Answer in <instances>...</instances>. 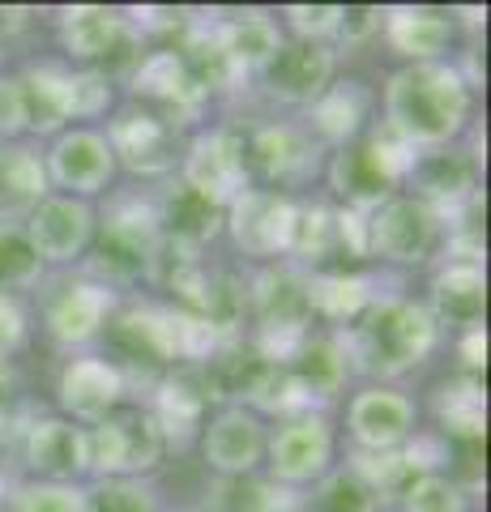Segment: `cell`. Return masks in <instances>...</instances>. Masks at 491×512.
<instances>
[{
    "instance_id": "6da1fadb",
    "label": "cell",
    "mask_w": 491,
    "mask_h": 512,
    "mask_svg": "<svg viewBox=\"0 0 491 512\" xmlns=\"http://www.w3.org/2000/svg\"><path fill=\"white\" fill-rule=\"evenodd\" d=\"M479 77L462 56L432 64H393L376 86L380 128H389L410 150L457 146L479 133Z\"/></svg>"
},
{
    "instance_id": "7a4b0ae2",
    "label": "cell",
    "mask_w": 491,
    "mask_h": 512,
    "mask_svg": "<svg viewBox=\"0 0 491 512\" xmlns=\"http://www.w3.org/2000/svg\"><path fill=\"white\" fill-rule=\"evenodd\" d=\"M445 342V329L410 291H385L351 329H342V350L355 384H406L436 359Z\"/></svg>"
},
{
    "instance_id": "3957f363",
    "label": "cell",
    "mask_w": 491,
    "mask_h": 512,
    "mask_svg": "<svg viewBox=\"0 0 491 512\" xmlns=\"http://www.w3.org/2000/svg\"><path fill=\"white\" fill-rule=\"evenodd\" d=\"M129 299L103 278L86 274V269H69V274H47L43 286L30 295V316H35V333H43L60 355H86V350L103 346V333Z\"/></svg>"
},
{
    "instance_id": "277c9868",
    "label": "cell",
    "mask_w": 491,
    "mask_h": 512,
    "mask_svg": "<svg viewBox=\"0 0 491 512\" xmlns=\"http://www.w3.org/2000/svg\"><path fill=\"white\" fill-rule=\"evenodd\" d=\"M363 231H368V265L385 269L393 278L432 269L449 239L445 218L419 197H410L406 188L389 192L385 201L363 210Z\"/></svg>"
},
{
    "instance_id": "5b68a950",
    "label": "cell",
    "mask_w": 491,
    "mask_h": 512,
    "mask_svg": "<svg viewBox=\"0 0 491 512\" xmlns=\"http://www.w3.org/2000/svg\"><path fill=\"white\" fill-rule=\"evenodd\" d=\"M338 461H342V431H338L334 410L312 406V410H299V414L269 423L261 474L274 487L304 495L329 470H338Z\"/></svg>"
},
{
    "instance_id": "8992f818",
    "label": "cell",
    "mask_w": 491,
    "mask_h": 512,
    "mask_svg": "<svg viewBox=\"0 0 491 512\" xmlns=\"http://www.w3.org/2000/svg\"><path fill=\"white\" fill-rule=\"evenodd\" d=\"M244 150L252 184L287 192V197H304V192L321 188L329 150L308 133L299 116L244 120Z\"/></svg>"
},
{
    "instance_id": "52a82bcc",
    "label": "cell",
    "mask_w": 491,
    "mask_h": 512,
    "mask_svg": "<svg viewBox=\"0 0 491 512\" xmlns=\"http://www.w3.org/2000/svg\"><path fill=\"white\" fill-rule=\"evenodd\" d=\"M52 52L73 64V69H103L120 77L133 69V60L141 56V35L129 18V9L116 5H65L52 18Z\"/></svg>"
},
{
    "instance_id": "ba28073f",
    "label": "cell",
    "mask_w": 491,
    "mask_h": 512,
    "mask_svg": "<svg viewBox=\"0 0 491 512\" xmlns=\"http://www.w3.org/2000/svg\"><path fill=\"white\" fill-rule=\"evenodd\" d=\"M103 133H107V146L116 154L120 180H133V184H146V188L176 180L188 133H180L167 116L124 99L112 116H107Z\"/></svg>"
},
{
    "instance_id": "9c48e42d",
    "label": "cell",
    "mask_w": 491,
    "mask_h": 512,
    "mask_svg": "<svg viewBox=\"0 0 491 512\" xmlns=\"http://www.w3.org/2000/svg\"><path fill=\"white\" fill-rule=\"evenodd\" d=\"M86 453H90V483H99V478H158V470L171 461L167 440L150 419L141 393L129 406L107 414L103 423L86 427Z\"/></svg>"
},
{
    "instance_id": "30bf717a",
    "label": "cell",
    "mask_w": 491,
    "mask_h": 512,
    "mask_svg": "<svg viewBox=\"0 0 491 512\" xmlns=\"http://www.w3.org/2000/svg\"><path fill=\"white\" fill-rule=\"evenodd\" d=\"M423 427V402L406 384L363 380L342 397V448L355 453H398Z\"/></svg>"
},
{
    "instance_id": "8fae6325",
    "label": "cell",
    "mask_w": 491,
    "mask_h": 512,
    "mask_svg": "<svg viewBox=\"0 0 491 512\" xmlns=\"http://www.w3.org/2000/svg\"><path fill=\"white\" fill-rule=\"evenodd\" d=\"M176 180L184 188H193L197 197H205L210 205H218V210H227L244 188H252L244 124L231 116H214L210 124H201L197 133H188Z\"/></svg>"
},
{
    "instance_id": "7c38bea8",
    "label": "cell",
    "mask_w": 491,
    "mask_h": 512,
    "mask_svg": "<svg viewBox=\"0 0 491 512\" xmlns=\"http://www.w3.org/2000/svg\"><path fill=\"white\" fill-rule=\"evenodd\" d=\"M9 453L18 457V466L9 470L13 478H39V483H90L86 427L69 423L65 414H56V410L18 419Z\"/></svg>"
},
{
    "instance_id": "4fadbf2b",
    "label": "cell",
    "mask_w": 491,
    "mask_h": 512,
    "mask_svg": "<svg viewBox=\"0 0 491 512\" xmlns=\"http://www.w3.org/2000/svg\"><path fill=\"white\" fill-rule=\"evenodd\" d=\"M295 227V197L252 184L223 210V244L244 269L287 261Z\"/></svg>"
},
{
    "instance_id": "5bb4252c",
    "label": "cell",
    "mask_w": 491,
    "mask_h": 512,
    "mask_svg": "<svg viewBox=\"0 0 491 512\" xmlns=\"http://www.w3.org/2000/svg\"><path fill=\"white\" fill-rule=\"evenodd\" d=\"M39 146H43V167H47L52 192L99 205L103 197H112L124 184L116 154L107 146V133L99 124H69V128H60L56 137L39 141Z\"/></svg>"
},
{
    "instance_id": "9a60e30c",
    "label": "cell",
    "mask_w": 491,
    "mask_h": 512,
    "mask_svg": "<svg viewBox=\"0 0 491 512\" xmlns=\"http://www.w3.org/2000/svg\"><path fill=\"white\" fill-rule=\"evenodd\" d=\"M338 73H342V52L334 43L282 39V47L269 56L265 69L252 77L248 90H257L282 116H304V111L334 86Z\"/></svg>"
},
{
    "instance_id": "2e32d148",
    "label": "cell",
    "mask_w": 491,
    "mask_h": 512,
    "mask_svg": "<svg viewBox=\"0 0 491 512\" xmlns=\"http://www.w3.org/2000/svg\"><path fill=\"white\" fill-rule=\"evenodd\" d=\"M137 397V380L124 367L103 355V350H86V355H65L52 380V410L65 414L77 427H94L120 406Z\"/></svg>"
},
{
    "instance_id": "e0dca14e",
    "label": "cell",
    "mask_w": 491,
    "mask_h": 512,
    "mask_svg": "<svg viewBox=\"0 0 491 512\" xmlns=\"http://www.w3.org/2000/svg\"><path fill=\"white\" fill-rule=\"evenodd\" d=\"M479 184H483V154H479V137H470V146L457 141V146L419 150L402 188L423 205H432L445 218V227H457L479 205Z\"/></svg>"
},
{
    "instance_id": "ac0fdd59",
    "label": "cell",
    "mask_w": 491,
    "mask_h": 512,
    "mask_svg": "<svg viewBox=\"0 0 491 512\" xmlns=\"http://www.w3.org/2000/svg\"><path fill=\"white\" fill-rule=\"evenodd\" d=\"M22 231L47 274H69V269L86 265V256L94 248L99 205L82 197H65V192H47L35 210L22 218Z\"/></svg>"
},
{
    "instance_id": "d6986e66",
    "label": "cell",
    "mask_w": 491,
    "mask_h": 512,
    "mask_svg": "<svg viewBox=\"0 0 491 512\" xmlns=\"http://www.w3.org/2000/svg\"><path fill=\"white\" fill-rule=\"evenodd\" d=\"M265 440L269 419H261L244 402H218L201 423L197 457L210 478H248L265 466Z\"/></svg>"
},
{
    "instance_id": "ffe728a7",
    "label": "cell",
    "mask_w": 491,
    "mask_h": 512,
    "mask_svg": "<svg viewBox=\"0 0 491 512\" xmlns=\"http://www.w3.org/2000/svg\"><path fill=\"white\" fill-rule=\"evenodd\" d=\"M380 43L393 56V64H432L457 60V47L466 43V30L457 9L440 5H389L380 9Z\"/></svg>"
},
{
    "instance_id": "44dd1931",
    "label": "cell",
    "mask_w": 491,
    "mask_h": 512,
    "mask_svg": "<svg viewBox=\"0 0 491 512\" xmlns=\"http://www.w3.org/2000/svg\"><path fill=\"white\" fill-rule=\"evenodd\" d=\"M141 402H146L150 419L158 423V431H163L171 457L197 448L205 414L218 406L201 367H167V372H158L146 384V397H141Z\"/></svg>"
},
{
    "instance_id": "7402d4cb",
    "label": "cell",
    "mask_w": 491,
    "mask_h": 512,
    "mask_svg": "<svg viewBox=\"0 0 491 512\" xmlns=\"http://www.w3.org/2000/svg\"><path fill=\"white\" fill-rule=\"evenodd\" d=\"M423 308L445 329V338L466 329H483L487 316V269L483 261H466V256H440L427 269L423 286Z\"/></svg>"
},
{
    "instance_id": "603a6c76",
    "label": "cell",
    "mask_w": 491,
    "mask_h": 512,
    "mask_svg": "<svg viewBox=\"0 0 491 512\" xmlns=\"http://www.w3.org/2000/svg\"><path fill=\"white\" fill-rule=\"evenodd\" d=\"M299 120L308 124V133L321 141L329 154L342 150V146H355V141L368 133V128H376V120H380L376 82L342 69L334 77V86H329Z\"/></svg>"
},
{
    "instance_id": "cb8c5ba5",
    "label": "cell",
    "mask_w": 491,
    "mask_h": 512,
    "mask_svg": "<svg viewBox=\"0 0 491 512\" xmlns=\"http://www.w3.org/2000/svg\"><path fill=\"white\" fill-rule=\"evenodd\" d=\"M393 282H406V278H393L385 269H351V265L316 269V274H308V299H312L316 325L334 333L351 329Z\"/></svg>"
},
{
    "instance_id": "d4e9b609",
    "label": "cell",
    "mask_w": 491,
    "mask_h": 512,
    "mask_svg": "<svg viewBox=\"0 0 491 512\" xmlns=\"http://www.w3.org/2000/svg\"><path fill=\"white\" fill-rule=\"evenodd\" d=\"M282 30L274 9H231V13H214V43L218 56L227 60V69L235 77V86L248 90L269 56L282 47Z\"/></svg>"
},
{
    "instance_id": "484cf974",
    "label": "cell",
    "mask_w": 491,
    "mask_h": 512,
    "mask_svg": "<svg viewBox=\"0 0 491 512\" xmlns=\"http://www.w3.org/2000/svg\"><path fill=\"white\" fill-rule=\"evenodd\" d=\"M9 64L22 82L30 141H47V137H56L60 128H69V73H73V64H65L56 52H30V56L9 60Z\"/></svg>"
},
{
    "instance_id": "4316f807",
    "label": "cell",
    "mask_w": 491,
    "mask_h": 512,
    "mask_svg": "<svg viewBox=\"0 0 491 512\" xmlns=\"http://www.w3.org/2000/svg\"><path fill=\"white\" fill-rule=\"evenodd\" d=\"M154 210H158V235L171 239V244L193 252H210L214 244H223V210L197 197L193 188H184L180 180L154 184Z\"/></svg>"
},
{
    "instance_id": "83f0119b",
    "label": "cell",
    "mask_w": 491,
    "mask_h": 512,
    "mask_svg": "<svg viewBox=\"0 0 491 512\" xmlns=\"http://www.w3.org/2000/svg\"><path fill=\"white\" fill-rule=\"evenodd\" d=\"M287 261L308 269V274L338 265V205L321 188L295 197V227H291Z\"/></svg>"
},
{
    "instance_id": "f1b7e54d",
    "label": "cell",
    "mask_w": 491,
    "mask_h": 512,
    "mask_svg": "<svg viewBox=\"0 0 491 512\" xmlns=\"http://www.w3.org/2000/svg\"><path fill=\"white\" fill-rule=\"evenodd\" d=\"M52 192L39 141H9L0 146V222H22Z\"/></svg>"
},
{
    "instance_id": "f546056e",
    "label": "cell",
    "mask_w": 491,
    "mask_h": 512,
    "mask_svg": "<svg viewBox=\"0 0 491 512\" xmlns=\"http://www.w3.org/2000/svg\"><path fill=\"white\" fill-rule=\"evenodd\" d=\"M432 423L445 440H479L487 431V397H483V380L479 376H466V372H453L436 384L432 402Z\"/></svg>"
},
{
    "instance_id": "4dcf8cb0",
    "label": "cell",
    "mask_w": 491,
    "mask_h": 512,
    "mask_svg": "<svg viewBox=\"0 0 491 512\" xmlns=\"http://www.w3.org/2000/svg\"><path fill=\"white\" fill-rule=\"evenodd\" d=\"M389 512H474V487H466L457 474L423 470V474H410L393 491Z\"/></svg>"
},
{
    "instance_id": "1f68e13d",
    "label": "cell",
    "mask_w": 491,
    "mask_h": 512,
    "mask_svg": "<svg viewBox=\"0 0 491 512\" xmlns=\"http://www.w3.org/2000/svg\"><path fill=\"white\" fill-rule=\"evenodd\" d=\"M205 512H295V495L274 487L265 474L248 478H210L201 500Z\"/></svg>"
},
{
    "instance_id": "d6a6232c",
    "label": "cell",
    "mask_w": 491,
    "mask_h": 512,
    "mask_svg": "<svg viewBox=\"0 0 491 512\" xmlns=\"http://www.w3.org/2000/svg\"><path fill=\"white\" fill-rule=\"evenodd\" d=\"M295 512H389V504L338 461V470H329L316 487L295 495Z\"/></svg>"
},
{
    "instance_id": "836d02e7",
    "label": "cell",
    "mask_w": 491,
    "mask_h": 512,
    "mask_svg": "<svg viewBox=\"0 0 491 512\" xmlns=\"http://www.w3.org/2000/svg\"><path fill=\"white\" fill-rule=\"evenodd\" d=\"M124 103L120 77L103 69H73L69 73V124H107V116Z\"/></svg>"
},
{
    "instance_id": "e575fe53",
    "label": "cell",
    "mask_w": 491,
    "mask_h": 512,
    "mask_svg": "<svg viewBox=\"0 0 491 512\" xmlns=\"http://www.w3.org/2000/svg\"><path fill=\"white\" fill-rule=\"evenodd\" d=\"M47 278L43 261L30 248V239L22 231V222H0V291L13 295H35Z\"/></svg>"
},
{
    "instance_id": "d590c367",
    "label": "cell",
    "mask_w": 491,
    "mask_h": 512,
    "mask_svg": "<svg viewBox=\"0 0 491 512\" xmlns=\"http://www.w3.org/2000/svg\"><path fill=\"white\" fill-rule=\"evenodd\" d=\"M90 512H167V495L158 478H99L86 483Z\"/></svg>"
},
{
    "instance_id": "8d00e7d4",
    "label": "cell",
    "mask_w": 491,
    "mask_h": 512,
    "mask_svg": "<svg viewBox=\"0 0 491 512\" xmlns=\"http://www.w3.org/2000/svg\"><path fill=\"white\" fill-rule=\"evenodd\" d=\"M5 512H90L86 483H39V478H13Z\"/></svg>"
},
{
    "instance_id": "74e56055",
    "label": "cell",
    "mask_w": 491,
    "mask_h": 512,
    "mask_svg": "<svg viewBox=\"0 0 491 512\" xmlns=\"http://www.w3.org/2000/svg\"><path fill=\"white\" fill-rule=\"evenodd\" d=\"M278 30L287 39H304V43H334L338 47V30H342V5H282L274 9Z\"/></svg>"
},
{
    "instance_id": "f35d334b",
    "label": "cell",
    "mask_w": 491,
    "mask_h": 512,
    "mask_svg": "<svg viewBox=\"0 0 491 512\" xmlns=\"http://www.w3.org/2000/svg\"><path fill=\"white\" fill-rule=\"evenodd\" d=\"M30 342H35V316H30V299L0 291V359L18 363Z\"/></svg>"
},
{
    "instance_id": "ab89813d",
    "label": "cell",
    "mask_w": 491,
    "mask_h": 512,
    "mask_svg": "<svg viewBox=\"0 0 491 512\" xmlns=\"http://www.w3.org/2000/svg\"><path fill=\"white\" fill-rule=\"evenodd\" d=\"M26 99L13 64H0V146L9 141H26Z\"/></svg>"
},
{
    "instance_id": "60d3db41",
    "label": "cell",
    "mask_w": 491,
    "mask_h": 512,
    "mask_svg": "<svg viewBox=\"0 0 491 512\" xmlns=\"http://www.w3.org/2000/svg\"><path fill=\"white\" fill-rule=\"evenodd\" d=\"M453 355H457V372L466 376H483L487 367V329H466V333H453Z\"/></svg>"
},
{
    "instance_id": "b9f144b4",
    "label": "cell",
    "mask_w": 491,
    "mask_h": 512,
    "mask_svg": "<svg viewBox=\"0 0 491 512\" xmlns=\"http://www.w3.org/2000/svg\"><path fill=\"white\" fill-rule=\"evenodd\" d=\"M13 427H18V414L0 410V457H5V453H9V444H13Z\"/></svg>"
},
{
    "instance_id": "7bdbcfd3",
    "label": "cell",
    "mask_w": 491,
    "mask_h": 512,
    "mask_svg": "<svg viewBox=\"0 0 491 512\" xmlns=\"http://www.w3.org/2000/svg\"><path fill=\"white\" fill-rule=\"evenodd\" d=\"M9 491H13V474L0 466V512H5V504H9Z\"/></svg>"
},
{
    "instance_id": "ee69618b",
    "label": "cell",
    "mask_w": 491,
    "mask_h": 512,
    "mask_svg": "<svg viewBox=\"0 0 491 512\" xmlns=\"http://www.w3.org/2000/svg\"><path fill=\"white\" fill-rule=\"evenodd\" d=\"M167 512H205L201 504H180V508H167Z\"/></svg>"
}]
</instances>
